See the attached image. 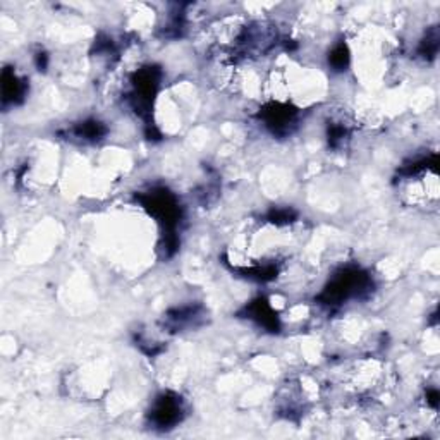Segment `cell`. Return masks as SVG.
<instances>
[{"instance_id":"obj_6","label":"cell","mask_w":440,"mask_h":440,"mask_svg":"<svg viewBox=\"0 0 440 440\" xmlns=\"http://www.w3.org/2000/svg\"><path fill=\"white\" fill-rule=\"evenodd\" d=\"M77 135L86 140H98L105 135V128L98 121H86L77 128Z\"/></svg>"},{"instance_id":"obj_3","label":"cell","mask_w":440,"mask_h":440,"mask_svg":"<svg viewBox=\"0 0 440 440\" xmlns=\"http://www.w3.org/2000/svg\"><path fill=\"white\" fill-rule=\"evenodd\" d=\"M263 119L274 133L289 131V126L294 121V111H289V107L283 105H270L263 112Z\"/></svg>"},{"instance_id":"obj_2","label":"cell","mask_w":440,"mask_h":440,"mask_svg":"<svg viewBox=\"0 0 440 440\" xmlns=\"http://www.w3.org/2000/svg\"><path fill=\"white\" fill-rule=\"evenodd\" d=\"M181 413L182 408L178 396L164 394V396H160L155 401L153 410H151V420H153V423L157 427L169 428L181 420Z\"/></svg>"},{"instance_id":"obj_5","label":"cell","mask_w":440,"mask_h":440,"mask_svg":"<svg viewBox=\"0 0 440 440\" xmlns=\"http://www.w3.org/2000/svg\"><path fill=\"white\" fill-rule=\"evenodd\" d=\"M24 93V84L17 79V76L10 71H3L2 76V95L3 102H16L17 98L23 97Z\"/></svg>"},{"instance_id":"obj_4","label":"cell","mask_w":440,"mask_h":440,"mask_svg":"<svg viewBox=\"0 0 440 440\" xmlns=\"http://www.w3.org/2000/svg\"><path fill=\"white\" fill-rule=\"evenodd\" d=\"M249 315L251 318H255L260 325H263L265 329L277 332L279 330V318H277L276 313L272 312V308L269 306V303L265 299H258V301L253 303L249 306Z\"/></svg>"},{"instance_id":"obj_1","label":"cell","mask_w":440,"mask_h":440,"mask_svg":"<svg viewBox=\"0 0 440 440\" xmlns=\"http://www.w3.org/2000/svg\"><path fill=\"white\" fill-rule=\"evenodd\" d=\"M367 274L360 272L358 269L344 270V272L339 274V276L330 283V286L323 291L322 299L327 305H339V303L346 301L351 296L363 291L365 287H367Z\"/></svg>"},{"instance_id":"obj_7","label":"cell","mask_w":440,"mask_h":440,"mask_svg":"<svg viewBox=\"0 0 440 440\" xmlns=\"http://www.w3.org/2000/svg\"><path fill=\"white\" fill-rule=\"evenodd\" d=\"M347 62H350V54H347L346 45H339V47L334 48L332 55H330V64H332L337 71H341V69L346 68Z\"/></svg>"}]
</instances>
